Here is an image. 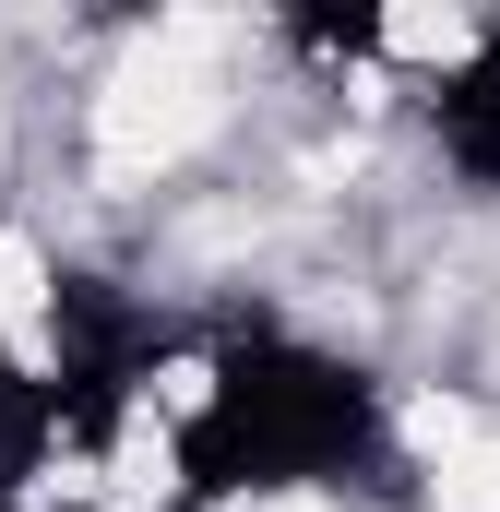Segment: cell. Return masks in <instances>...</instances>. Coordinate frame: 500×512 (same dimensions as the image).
Wrapping results in <instances>:
<instances>
[{
	"label": "cell",
	"instance_id": "cell-3",
	"mask_svg": "<svg viewBox=\"0 0 500 512\" xmlns=\"http://www.w3.org/2000/svg\"><path fill=\"white\" fill-rule=\"evenodd\" d=\"M381 48H405V60H465V24H453V12H393Z\"/></svg>",
	"mask_w": 500,
	"mask_h": 512
},
{
	"label": "cell",
	"instance_id": "cell-1",
	"mask_svg": "<svg viewBox=\"0 0 500 512\" xmlns=\"http://www.w3.org/2000/svg\"><path fill=\"white\" fill-rule=\"evenodd\" d=\"M203 48H215L203 24H167L120 84H108L96 131H108V155H120V167H167L179 143H203V131H215V72H203Z\"/></svg>",
	"mask_w": 500,
	"mask_h": 512
},
{
	"label": "cell",
	"instance_id": "cell-4",
	"mask_svg": "<svg viewBox=\"0 0 500 512\" xmlns=\"http://www.w3.org/2000/svg\"><path fill=\"white\" fill-rule=\"evenodd\" d=\"M286 512H334V501H286Z\"/></svg>",
	"mask_w": 500,
	"mask_h": 512
},
{
	"label": "cell",
	"instance_id": "cell-2",
	"mask_svg": "<svg viewBox=\"0 0 500 512\" xmlns=\"http://www.w3.org/2000/svg\"><path fill=\"white\" fill-rule=\"evenodd\" d=\"M417 429V453H429V489H441V512H500V441L477 429V405H417L405 417Z\"/></svg>",
	"mask_w": 500,
	"mask_h": 512
}]
</instances>
